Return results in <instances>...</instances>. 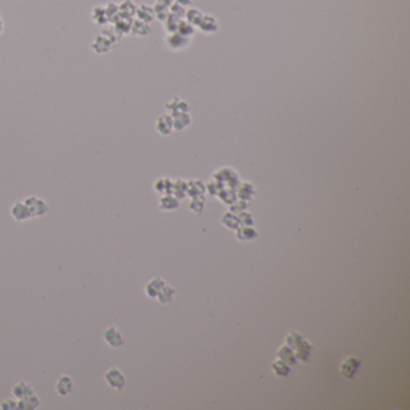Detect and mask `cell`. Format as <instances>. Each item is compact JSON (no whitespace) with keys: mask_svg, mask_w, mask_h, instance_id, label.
Listing matches in <instances>:
<instances>
[{"mask_svg":"<svg viewBox=\"0 0 410 410\" xmlns=\"http://www.w3.org/2000/svg\"><path fill=\"white\" fill-rule=\"evenodd\" d=\"M105 382L107 383L109 387L117 390V391H122L127 386V379H125L122 370L117 367L109 368L107 372L105 373Z\"/></svg>","mask_w":410,"mask_h":410,"instance_id":"cell-1","label":"cell"},{"mask_svg":"<svg viewBox=\"0 0 410 410\" xmlns=\"http://www.w3.org/2000/svg\"><path fill=\"white\" fill-rule=\"evenodd\" d=\"M23 202L28 207L29 212H30L31 217L33 218L43 217V215H45L48 212V209H50L46 201L43 199L38 198V196H28V198L25 199Z\"/></svg>","mask_w":410,"mask_h":410,"instance_id":"cell-2","label":"cell"},{"mask_svg":"<svg viewBox=\"0 0 410 410\" xmlns=\"http://www.w3.org/2000/svg\"><path fill=\"white\" fill-rule=\"evenodd\" d=\"M102 338L111 348H121L125 344V340L123 337L122 332L114 325L108 326L102 333Z\"/></svg>","mask_w":410,"mask_h":410,"instance_id":"cell-3","label":"cell"},{"mask_svg":"<svg viewBox=\"0 0 410 410\" xmlns=\"http://www.w3.org/2000/svg\"><path fill=\"white\" fill-rule=\"evenodd\" d=\"M361 361L358 360L357 357L355 356H348L345 357L344 360H342V362L340 364V373L344 378H348V379H353L355 373L360 367Z\"/></svg>","mask_w":410,"mask_h":410,"instance_id":"cell-4","label":"cell"},{"mask_svg":"<svg viewBox=\"0 0 410 410\" xmlns=\"http://www.w3.org/2000/svg\"><path fill=\"white\" fill-rule=\"evenodd\" d=\"M10 214H11V217L14 218L16 221H27L29 219L33 218L23 201H16L14 205H12L11 209H10Z\"/></svg>","mask_w":410,"mask_h":410,"instance_id":"cell-5","label":"cell"},{"mask_svg":"<svg viewBox=\"0 0 410 410\" xmlns=\"http://www.w3.org/2000/svg\"><path fill=\"white\" fill-rule=\"evenodd\" d=\"M166 44L171 50L173 51H180L187 48L190 45V38L183 36L179 33H173L169 34V36L166 38Z\"/></svg>","mask_w":410,"mask_h":410,"instance_id":"cell-6","label":"cell"},{"mask_svg":"<svg viewBox=\"0 0 410 410\" xmlns=\"http://www.w3.org/2000/svg\"><path fill=\"white\" fill-rule=\"evenodd\" d=\"M112 46H114V43H112L108 38H106L104 34L96 36L94 39V41L92 43V50L98 54H104L109 52Z\"/></svg>","mask_w":410,"mask_h":410,"instance_id":"cell-7","label":"cell"},{"mask_svg":"<svg viewBox=\"0 0 410 410\" xmlns=\"http://www.w3.org/2000/svg\"><path fill=\"white\" fill-rule=\"evenodd\" d=\"M56 391L59 396L65 397L70 395L73 391V382L72 379L66 374L61 376L56 383Z\"/></svg>","mask_w":410,"mask_h":410,"instance_id":"cell-8","label":"cell"},{"mask_svg":"<svg viewBox=\"0 0 410 410\" xmlns=\"http://www.w3.org/2000/svg\"><path fill=\"white\" fill-rule=\"evenodd\" d=\"M198 27L200 28V30H201L202 33L213 34L215 33V31H218L219 23L217 19H215V17H213L212 15H203V17L201 21H200Z\"/></svg>","mask_w":410,"mask_h":410,"instance_id":"cell-9","label":"cell"},{"mask_svg":"<svg viewBox=\"0 0 410 410\" xmlns=\"http://www.w3.org/2000/svg\"><path fill=\"white\" fill-rule=\"evenodd\" d=\"M11 392H12V395H14L17 399L23 398V397L30 396V395H33V393H35L33 386H31L30 384L27 383V382L16 383L15 385L12 386Z\"/></svg>","mask_w":410,"mask_h":410,"instance_id":"cell-10","label":"cell"},{"mask_svg":"<svg viewBox=\"0 0 410 410\" xmlns=\"http://www.w3.org/2000/svg\"><path fill=\"white\" fill-rule=\"evenodd\" d=\"M39 406H40V398L36 396V393L19 398L17 401V409L21 410H35Z\"/></svg>","mask_w":410,"mask_h":410,"instance_id":"cell-11","label":"cell"},{"mask_svg":"<svg viewBox=\"0 0 410 410\" xmlns=\"http://www.w3.org/2000/svg\"><path fill=\"white\" fill-rule=\"evenodd\" d=\"M172 128H173L172 116L165 115V116H160V117L158 118L156 129H157V131L160 132L161 135H169L171 130H172Z\"/></svg>","mask_w":410,"mask_h":410,"instance_id":"cell-12","label":"cell"},{"mask_svg":"<svg viewBox=\"0 0 410 410\" xmlns=\"http://www.w3.org/2000/svg\"><path fill=\"white\" fill-rule=\"evenodd\" d=\"M277 356L285 363H288L289 366L295 364L297 360L295 356V351H293L292 348H290L288 344H284L279 348L278 351H277Z\"/></svg>","mask_w":410,"mask_h":410,"instance_id":"cell-13","label":"cell"},{"mask_svg":"<svg viewBox=\"0 0 410 410\" xmlns=\"http://www.w3.org/2000/svg\"><path fill=\"white\" fill-rule=\"evenodd\" d=\"M295 350H296L295 351L296 358H299V360L305 362V361L309 360V356H311V353L313 350V345L307 340H302V342L297 345Z\"/></svg>","mask_w":410,"mask_h":410,"instance_id":"cell-14","label":"cell"},{"mask_svg":"<svg viewBox=\"0 0 410 410\" xmlns=\"http://www.w3.org/2000/svg\"><path fill=\"white\" fill-rule=\"evenodd\" d=\"M166 108L172 117L173 116H177L180 114H187V112L189 111V106L187 105L184 101H182V100H179L178 98H176L175 100H172V101L169 102V104L166 105Z\"/></svg>","mask_w":410,"mask_h":410,"instance_id":"cell-15","label":"cell"},{"mask_svg":"<svg viewBox=\"0 0 410 410\" xmlns=\"http://www.w3.org/2000/svg\"><path fill=\"white\" fill-rule=\"evenodd\" d=\"M137 19L144 22V23H151L154 18H156V15H154V10L151 6H148L146 4H142L136 9V14Z\"/></svg>","mask_w":410,"mask_h":410,"instance_id":"cell-16","label":"cell"},{"mask_svg":"<svg viewBox=\"0 0 410 410\" xmlns=\"http://www.w3.org/2000/svg\"><path fill=\"white\" fill-rule=\"evenodd\" d=\"M271 368H272L273 373L278 377H288L290 373V366L288 363H285L284 361L280 360V358L274 360L273 362L271 363Z\"/></svg>","mask_w":410,"mask_h":410,"instance_id":"cell-17","label":"cell"},{"mask_svg":"<svg viewBox=\"0 0 410 410\" xmlns=\"http://www.w3.org/2000/svg\"><path fill=\"white\" fill-rule=\"evenodd\" d=\"M130 31L131 34L137 35V36H146V35L150 34L151 28L148 23H144V22L140 21V19H136V21H132Z\"/></svg>","mask_w":410,"mask_h":410,"instance_id":"cell-18","label":"cell"},{"mask_svg":"<svg viewBox=\"0 0 410 410\" xmlns=\"http://www.w3.org/2000/svg\"><path fill=\"white\" fill-rule=\"evenodd\" d=\"M164 285H165V283H164V280L161 278H159V277H157V278L152 279L146 286L147 295L150 297H157L158 293H159L160 290L163 289Z\"/></svg>","mask_w":410,"mask_h":410,"instance_id":"cell-19","label":"cell"},{"mask_svg":"<svg viewBox=\"0 0 410 410\" xmlns=\"http://www.w3.org/2000/svg\"><path fill=\"white\" fill-rule=\"evenodd\" d=\"M119 9V15L123 16V17H128L131 18L132 16L136 14V9L137 6L131 2V0H124L121 5L118 6Z\"/></svg>","mask_w":410,"mask_h":410,"instance_id":"cell-20","label":"cell"},{"mask_svg":"<svg viewBox=\"0 0 410 410\" xmlns=\"http://www.w3.org/2000/svg\"><path fill=\"white\" fill-rule=\"evenodd\" d=\"M179 22H180V18L176 17V16H173V15L170 14L166 21L164 22V28H165V30L169 34L177 33V29H178Z\"/></svg>","mask_w":410,"mask_h":410,"instance_id":"cell-21","label":"cell"},{"mask_svg":"<svg viewBox=\"0 0 410 410\" xmlns=\"http://www.w3.org/2000/svg\"><path fill=\"white\" fill-rule=\"evenodd\" d=\"M159 206L161 209H165V211H169V209H175L179 206L178 200L173 198V196H163L160 199Z\"/></svg>","mask_w":410,"mask_h":410,"instance_id":"cell-22","label":"cell"},{"mask_svg":"<svg viewBox=\"0 0 410 410\" xmlns=\"http://www.w3.org/2000/svg\"><path fill=\"white\" fill-rule=\"evenodd\" d=\"M92 18L95 23H99V24L106 23V22L108 21V18H107V15H106L105 8H102V6H96V8H94V10H93V14H92Z\"/></svg>","mask_w":410,"mask_h":410,"instance_id":"cell-23","label":"cell"},{"mask_svg":"<svg viewBox=\"0 0 410 410\" xmlns=\"http://www.w3.org/2000/svg\"><path fill=\"white\" fill-rule=\"evenodd\" d=\"M177 33L183 35V36L192 38L193 35L195 34V28H194V25L190 24L189 22L180 19V22L178 24V29H177Z\"/></svg>","mask_w":410,"mask_h":410,"instance_id":"cell-24","label":"cell"},{"mask_svg":"<svg viewBox=\"0 0 410 410\" xmlns=\"http://www.w3.org/2000/svg\"><path fill=\"white\" fill-rule=\"evenodd\" d=\"M202 17H203L202 12L199 11V10H196V9H189L188 11L185 12L187 22H189V23L193 25H199Z\"/></svg>","mask_w":410,"mask_h":410,"instance_id":"cell-25","label":"cell"},{"mask_svg":"<svg viewBox=\"0 0 410 410\" xmlns=\"http://www.w3.org/2000/svg\"><path fill=\"white\" fill-rule=\"evenodd\" d=\"M173 128L176 130H182L190 123V117L187 114H180L177 116H173Z\"/></svg>","mask_w":410,"mask_h":410,"instance_id":"cell-26","label":"cell"},{"mask_svg":"<svg viewBox=\"0 0 410 410\" xmlns=\"http://www.w3.org/2000/svg\"><path fill=\"white\" fill-rule=\"evenodd\" d=\"M153 10H154V15H156V18H158L161 22H165L170 15V9L165 5L159 4V3H157V4L154 5Z\"/></svg>","mask_w":410,"mask_h":410,"instance_id":"cell-27","label":"cell"},{"mask_svg":"<svg viewBox=\"0 0 410 410\" xmlns=\"http://www.w3.org/2000/svg\"><path fill=\"white\" fill-rule=\"evenodd\" d=\"M175 293V290H173L171 286H166L164 285L163 289L160 290L159 293H158V300L161 303H169L172 301V295Z\"/></svg>","mask_w":410,"mask_h":410,"instance_id":"cell-28","label":"cell"},{"mask_svg":"<svg viewBox=\"0 0 410 410\" xmlns=\"http://www.w3.org/2000/svg\"><path fill=\"white\" fill-rule=\"evenodd\" d=\"M302 340H303L302 336L300 334L299 332H296V331H290L288 333V336H286V338H285L286 344H288L290 348H292L293 350L296 349L297 345L301 343Z\"/></svg>","mask_w":410,"mask_h":410,"instance_id":"cell-29","label":"cell"},{"mask_svg":"<svg viewBox=\"0 0 410 410\" xmlns=\"http://www.w3.org/2000/svg\"><path fill=\"white\" fill-rule=\"evenodd\" d=\"M169 9H170V14H171V15L176 16V17H178V18H180V19H182L183 17H185L187 10H185V8H184L183 5L178 4V3L175 2L172 5L170 6Z\"/></svg>","mask_w":410,"mask_h":410,"instance_id":"cell-30","label":"cell"},{"mask_svg":"<svg viewBox=\"0 0 410 410\" xmlns=\"http://www.w3.org/2000/svg\"><path fill=\"white\" fill-rule=\"evenodd\" d=\"M247 231H248V232H245V229H244V228L240 229V230H238V238H240V240H242V241H244V240H251V238H254L255 236L257 235L256 232H255L254 230H251V229H249V228L247 229Z\"/></svg>","mask_w":410,"mask_h":410,"instance_id":"cell-31","label":"cell"},{"mask_svg":"<svg viewBox=\"0 0 410 410\" xmlns=\"http://www.w3.org/2000/svg\"><path fill=\"white\" fill-rule=\"evenodd\" d=\"M0 409L2 410H16L17 409V401L14 398H6L0 403Z\"/></svg>","mask_w":410,"mask_h":410,"instance_id":"cell-32","label":"cell"},{"mask_svg":"<svg viewBox=\"0 0 410 410\" xmlns=\"http://www.w3.org/2000/svg\"><path fill=\"white\" fill-rule=\"evenodd\" d=\"M157 3H159V4H163V5L167 6V8H170V6L175 3V0H157Z\"/></svg>","mask_w":410,"mask_h":410,"instance_id":"cell-33","label":"cell"},{"mask_svg":"<svg viewBox=\"0 0 410 410\" xmlns=\"http://www.w3.org/2000/svg\"><path fill=\"white\" fill-rule=\"evenodd\" d=\"M176 3H178V4L183 5V6H188L192 4V0H175Z\"/></svg>","mask_w":410,"mask_h":410,"instance_id":"cell-34","label":"cell"},{"mask_svg":"<svg viewBox=\"0 0 410 410\" xmlns=\"http://www.w3.org/2000/svg\"><path fill=\"white\" fill-rule=\"evenodd\" d=\"M3 31H4V23H3L2 18H0V35L3 34Z\"/></svg>","mask_w":410,"mask_h":410,"instance_id":"cell-35","label":"cell"}]
</instances>
